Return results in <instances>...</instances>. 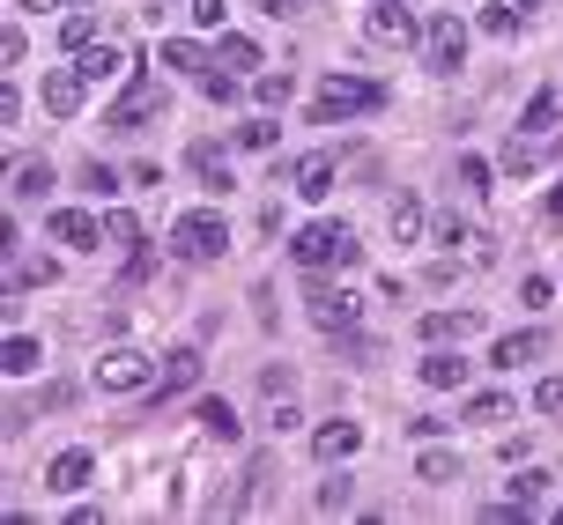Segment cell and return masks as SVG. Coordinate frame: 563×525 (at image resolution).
I'll return each instance as SVG.
<instances>
[{"label": "cell", "instance_id": "obj_22", "mask_svg": "<svg viewBox=\"0 0 563 525\" xmlns=\"http://www.w3.org/2000/svg\"><path fill=\"white\" fill-rule=\"evenodd\" d=\"M75 67H82L89 82H112L119 67H126V53H119V45H89V53H75Z\"/></svg>", "mask_w": 563, "mask_h": 525}, {"label": "cell", "instance_id": "obj_31", "mask_svg": "<svg viewBox=\"0 0 563 525\" xmlns=\"http://www.w3.org/2000/svg\"><path fill=\"white\" fill-rule=\"evenodd\" d=\"M534 496H549V473H541V467H527V473H519V481H511V503L527 511V503H534Z\"/></svg>", "mask_w": 563, "mask_h": 525}, {"label": "cell", "instance_id": "obj_27", "mask_svg": "<svg viewBox=\"0 0 563 525\" xmlns=\"http://www.w3.org/2000/svg\"><path fill=\"white\" fill-rule=\"evenodd\" d=\"M59 45H67V53H89V45H97V15H67V23H59Z\"/></svg>", "mask_w": 563, "mask_h": 525}, {"label": "cell", "instance_id": "obj_9", "mask_svg": "<svg viewBox=\"0 0 563 525\" xmlns=\"http://www.w3.org/2000/svg\"><path fill=\"white\" fill-rule=\"evenodd\" d=\"M311 451H319L327 467H341V459H356V451H364V429H356V422H327V429L311 437Z\"/></svg>", "mask_w": 563, "mask_h": 525}, {"label": "cell", "instance_id": "obj_42", "mask_svg": "<svg viewBox=\"0 0 563 525\" xmlns=\"http://www.w3.org/2000/svg\"><path fill=\"white\" fill-rule=\"evenodd\" d=\"M549 215H556V222H563V186H556V193H549Z\"/></svg>", "mask_w": 563, "mask_h": 525}, {"label": "cell", "instance_id": "obj_19", "mask_svg": "<svg viewBox=\"0 0 563 525\" xmlns=\"http://www.w3.org/2000/svg\"><path fill=\"white\" fill-rule=\"evenodd\" d=\"M541 348H549V340H541V333H505V340H497V348H489V362H497V370H519V362H534Z\"/></svg>", "mask_w": 563, "mask_h": 525}, {"label": "cell", "instance_id": "obj_40", "mask_svg": "<svg viewBox=\"0 0 563 525\" xmlns=\"http://www.w3.org/2000/svg\"><path fill=\"white\" fill-rule=\"evenodd\" d=\"M460 186H475V193H489V164H482V156H467V164H460Z\"/></svg>", "mask_w": 563, "mask_h": 525}, {"label": "cell", "instance_id": "obj_14", "mask_svg": "<svg viewBox=\"0 0 563 525\" xmlns=\"http://www.w3.org/2000/svg\"><path fill=\"white\" fill-rule=\"evenodd\" d=\"M371 30H378V37H394V45H422L416 15H408L400 0H378V15H371Z\"/></svg>", "mask_w": 563, "mask_h": 525}, {"label": "cell", "instance_id": "obj_41", "mask_svg": "<svg viewBox=\"0 0 563 525\" xmlns=\"http://www.w3.org/2000/svg\"><path fill=\"white\" fill-rule=\"evenodd\" d=\"M253 8H267V15H305V0H253Z\"/></svg>", "mask_w": 563, "mask_h": 525}, {"label": "cell", "instance_id": "obj_33", "mask_svg": "<svg viewBox=\"0 0 563 525\" xmlns=\"http://www.w3.org/2000/svg\"><path fill=\"white\" fill-rule=\"evenodd\" d=\"M186 15H194L200 30H223V15H230V8H223V0H186Z\"/></svg>", "mask_w": 563, "mask_h": 525}, {"label": "cell", "instance_id": "obj_15", "mask_svg": "<svg viewBox=\"0 0 563 525\" xmlns=\"http://www.w3.org/2000/svg\"><path fill=\"white\" fill-rule=\"evenodd\" d=\"M467 333H482V311H430L422 319V340H467Z\"/></svg>", "mask_w": 563, "mask_h": 525}, {"label": "cell", "instance_id": "obj_36", "mask_svg": "<svg viewBox=\"0 0 563 525\" xmlns=\"http://www.w3.org/2000/svg\"><path fill=\"white\" fill-rule=\"evenodd\" d=\"M416 473H422V481H452V473H460V467H452L445 451H422V459H416Z\"/></svg>", "mask_w": 563, "mask_h": 525}, {"label": "cell", "instance_id": "obj_12", "mask_svg": "<svg viewBox=\"0 0 563 525\" xmlns=\"http://www.w3.org/2000/svg\"><path fill=\"white\" fill-rule=\"evenodd\" d=\"M194 378H200V348H170V356H164V378H156V400L186 392Z\"/></svg>", "mask_w": 563, "mask_h": 525}, {"label": "cell", "instance_id": "obj_34", "mask_svg": "<svg viewBox=\"0 0 563 525\" xmlns=\"http://www.w3.org/2000/svg\"><path fill=\"white\" fill-rule=\"evenodd\" d=\"M200 97H208V104H238V82H230V75H200Z\"/></svg>", "mask_w": 563, "mask_h": 525}, {"label": "cell", "instance_id": "obj_5", "mask_svg": "<svg viewBox=\"0 0 563 525\" xmlns=\"http://www.w3.org/2000/svg\"><path fill=\"white\" fill-rule=\"evenodd\" d=\"M156 378V362L141 356V348H112V356L97 362V386L104 392H134V386H148Z\"/></svg>", "mask_w": 563, "mask_h": 525}, {"label": "cell", "instance_id": "obj_25", "mask_svg": "<svg viewBox=\"0 0 563 525\" xmlns=\"http://www.w3.org/2000/svg\"><path fill=\"white\" fill-rule=\"evenodd\" d=\"M200 429H208L216 444H238V415H230L223 400H200Z\"/></svg>", "mask_w": 563, "mask_h": 525}, {"label": "cell", "instance_id": "obj_2", "mask_svg": "<svg viewBox=\"0 0 563 525\" xmlns=\"http://www.w3.org/2000/svg\"><path fill=\"white\" fill-rule=\"evenodd\" d=\"M356 111H386V89L364 82V75H327L319 97H311V126H334V119H356Z\"/></svg>", "mask_w": 563, "mask_h": 525}, {"label": "cell", "instance_id": "obj_32", "mask_svg": "<svg viewBox=\"0 0 563 525\" xmlns=\"http://www.w3.org/2000/svg\"><path fill=\"white\" fill-rule=\"evenodd\" d=\"M104 237H112V245H134V237H141V222L126 215V208H112V215H104Z\"/></svg>", "mask_w": 563, "mask_h": 525}, {"label": "cell", "instance_id": "obj_11", "mask_svg": "<svg viewBox=\"0 0 563 525\" xmlns=\"http://www.w3.org/2000/svg\"><path fill=\"white\" fill-rule=\"evenodd\" d=\"M289 186L305 200H327L334 193V156H305V164H289Z\"/></svg>", "mask_w": 563, "mask_h": 525}, {"label": "cell", "instance_id": "obj_8", "mask_svg": "<svg viewBox=\"0 0 563 525\" xmlns=\"http://www.w3.org/2000/svg\"><path fill=\"white\" fill-rule=\"evenodd\" d=\"M311 326H319V333H356V297H341V289H311Z\"/></svg>", "mask_w": 563, "mask_h": 525}, {"label": "cell", "instance_id": "obj_44", "mask_svg": "<svg viewBox=\"0 0 563 525\" xmlns=\"http://www.w3.org/2000/svg\"><path fill=\"white\" fill-rule=\"evenodd\" d=\"M82 8H89V0H82Z\"/></svg>", "mask_w": 563, "mask_h": 525}, {"label": "cell", "instance_id": "obj_13", "mask_svg": "<svg viewBox=\"0 0 563 525\" xmlns=\"http://www.w3.org/2000/svg\"><path fill=\"white\" fill-rule=\"evenodd\" d=\"M416 378H422L430 392H452V386H467V362H460V356H445V348H430Z\"/></svg>", "mask_w": 563, "mask_h": 525}, {"label": "cell", "instance_id": "obj_30", "mask_svg": "<svg viewBox=\"0 0 563 525\" xmlns=\"http://www.w3.org/2000/svg\"><path fill=\"white\" fill-rule=\"evenodd\" d=\"M82 193H89V200H112V193H119V170H104V164H82Z\"/></svg>", "mask_w": 563, "mask_h": 525}, {"label": "cell", "instance_id": "obj_1", "mask_svg": "<svg viewBox=\"0 0 563 525\" xmlns=\"http://www.w3.org/2000/svg\"><path fill=\"white\" fill-rule=\"evenodd\" d=\"M356 230L349 222H305L297 230V245H289V259L305 267V275H319V267H356Z\"/></svg>", "mask_w": 563, "mask_h": 525}, {"label": "cell", "instance_id": "obj_43", "mask_svg": "<svg viewBox=\"0 0 563 525\" xmlns=\"http://www.w3.org/2000/svg\"><path fill=\"white\" fill-rule=\"evenodd\" d=\"M511 8H534V0H511Z\"/></svg>", "mask_w": 563, "mask_h": 525}, {"label": "cell", "instance_id": "obj_16", "mask_svg": "<svg viewBox=\"0 0 563 525\" xmlns=\"http://www.w3.org/2000/svg\"><path fill=\"white\" fill-rule=\"evenodd\" d=\"M156 59H164V67H178V75H194V82L208 75V67H216V59L200 53L194 37H164V45H156Z\"/></svg>", "mask_w": 563, "mask_h": 525}, {"label": "cell", "instance_id": "obj_7", "mask_svg": "<svg viewBox=\"0 0 563 525\" xmlns=\"http://www.w3.org/2000/svg\"><path fill=\"white\" fill-rule=\"evenodd\" d=\"M82 89H89L82 67H53V75H45V111H53V119H75V111H82Z\"/></svg>", "mask_w": 563, "mask_h": 525}, {"label": "cell", "instance_id": "obj_20", "mask_svg": "<svg viewBox=\"0 0 563 525\" xmlns=\"http://www.w3.org/2000/svg\"><path fill=\"white\" fill-rule=\"evenodd\" d=\"M563 119V89H541L534 104L519 111V134H549V126H556Z\"/></svg>", "mask_w": 563, "mask_h": 525}, {"label": "cell", "instance_id": "obj_10", "mask_svg": "<svg viewBox=\"0 0 563 525\" xmlns=\"http://www.w3.org/2000/svg\"><path fill=\"white\" fill-rule=\"evenodd\" d=\"M186 164H194V178H200L216 200L230 193V164H223V148H216V141H194V156H186Z\"/></svg>", "mask_w": 563, "mask_h": 525}, {"label": "cell", "instance_id": "obj_39", "mask_svg": "<svg viewBox=\"0 0 563 525\" xmlns=\"http://www.w3.org/2000/svg\"><path fill=\"white\" fill-rule=\"evenodd\" d=\"M482 30H489V37H511V0L505 8H482Z\"/></svg>", "mask_w": 563, "mask_h": 525}, {"label": "cell", "instance_id": "obj_28", "mask_svg": "<svg viewBox=\"0 0 563 525\" xmlns=\"http://www.w3.org/2000/svg\"><path fill=\"white\" fill-rule=\"evenodd\" d=\"M216 59L223 67H260V45L253 37H216Z\"/></svg>", "mask_w": 563, "mask_h": 525}, {"label": "cell", "instance_id": "obj_24", "mask_svg": "<svg viewBox=\"0 0 563 525\" xmlns=\"http://www.w3.org/2000/svg\"><path fill=\"white\" fill-rule=\"evenodd\" d=\"M53 275H59L53 259H15V267H8V297H15V289H45Z\"/></svg>", "mask_w": 563, "mask_h": 525}, {"label": "cell", "instance_id": "obj_26", "mask_svg": "<svg viewBox=\"0 0 563 525\" xmlns=\"http://www.w3.org/2000/svg\"><path fill=\"white\" fill-rule=\"evenodd\" d=\"M45 481H53V489H82V481H89V451H59Z\"/></svg>", "mask_w": 563, "mask_h": 525}, {"label": "cell", "instance_id": "obj_3", "mask_svg": "<svg viewBox=\"0 0 563 525\" xmlns=\"http://www.w3.org/2000/svg\"><path fill=\"white\" fill-rule=\"evenodd\" d=\"M170 252L186 259V267H208V259H223L230 252V230L216 208H194V215H178L170 222Z\"/></svg>", "mask_w": 563, "mask_h": 525}, {"label": "cell", "instance_id": "obj_21", "mask_svg": "<svg viewBox=\"0 0 563 525\" xmlns=\"http://www.w3.org/2000/svg\"><path fill=\"white\" fill-rule=\"evenodd\" d=\"M0 362H8V378H30V370L45 362V348H37L30 333H8V348H0Z\"/></svg>", "mask_w": 563, "mask_h": 525}, {"label": "cell", "instance_id": "obj_6", "mask_svg": "<svg viewBox=\"0 0 563 525\" xmlns=\"http://www.w3.org/2000/svg\"><path fill=\"white\" fill-rule=\"evenodd\" d=\"M156 111H164V89H156V82H134V89H126V97H119L112 111H104V126H119V134H134L141 119H156Z\"/></svg>", "mask_w": 563, "mask_h": 525}, {"label": "cell", "instance_id": "obj_18", "mask_svg": "<svg viewBox=\"0 0 563 525\" xmlns=\"http://www.w3.org/2000/svg\"><path fill=\"white\" fill-rule=\"evenodd\" d=\"M386 230H394V245H416V237H422V200H416V193H394V208H386Z\"/></svg>", "mask_w": 563, "mask_h": 525}, {"label": "cell", "instance_id": "obj_17", "mask_svg": "<svg viewBox=\"0 0 563 525\" xmlns=\"http://www.w3.org/2000/svg\"><path fill=\"white\" fill-rule=\"evenodd\" d=\"M53 237L75 252H97V215H82V208H59L53 215Z\"/></svg>", "mask_w": 563, "mask_h": 525}, {"label": "cell", "instance_id": "obj_38", "mask_svg": "<svg viewBox=\"0 0 563 525\" xmlns=\"http://www.w3.org/2000/svg\"><path fill=\"white\" fill-rule=\"evenodd\" d=\"M260 104H267V111L289 104V75H260Z\"/></svg>", "mask_w": 563, "mask_h": 525}, {"label": "cell", "instance_id": "obj_23", "mask_svg": "<svg viewBox=\"0 0 563 525\" xmlns=\"http://www.w3.org/2000/svg\"><path fill=\"white\" fill-rule=\"evenodd\" d=\"M45 186H53V164H45V156H37V164H15V178H8V193H15V200H37Z\"/></svg>", "mask_w": 563, "mask_h": 525}, {"label": "cell", "instance_id": "obj_29", "mask_svg": "<svg viewBox=\"0 0 563 525\" xmlns=\"http://www.w3.org/2000/svg\"><path fill=\"white\" fill-rule=\"evenodd\" d=\"M511 415V392H482V400H467V422H505Z\"/></svg>", "mask_w": 563, "mask_h": 525}, {"label": "cell", "instance_id": "obj_4", "mask_svg": "<svg viewBox=\"0 0 563 525\" xmlns=\"http://www.w3.org/2000/svg\"><path fill=\"white\" fill-rule=\"evenodd\" d=\"M460 59H467V23H460V15L422 23V67H430V75H452Z\"/></svg>", "mask_w": 563, "mask_h": 525}, {"label": "cell", "instance_id": "obj_37", "mask_svg": "<svg viewBox=\"0 0 563 525\" xmlns=\"http://www.w3.org/2000/svg\"><path fill=\"white\" fill-rule=\"evenodd\" d=\"M534 407H541V415H563V378H541V386H534Z\"/></svg>", "mask_w": 563, "mask_h": 525}, {"label": "cell", "instance_id": "obj_35", "mask_svg": "<svg viewBox=\"0 0 563 525\" xmlns=\"http://www.w3.org/2000/svg\"><path fill=\"white\" fill-rule=\"evenodd\" d=\"M238 148H275V119H253V126H238Z\"/></svg>", "mask_w": 563, "mask_h": 525}]
</instances>
